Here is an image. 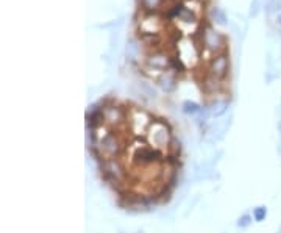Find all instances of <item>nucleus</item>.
Listing matches in <instances>:
<instances>
[{"instance_id": "4", "label": "nucleus", "mask_w": 281, "mask_h": 233, "mask_svg": "<svg viewBox=\"0 0 281 233\" xmlns=\"http://www.w3.org/2000/svg\"><path fill=\"white\" fill-rule=\"evenodd\" d=\"M101 108H104V122L110 130L120 128L123 124L129 122V111L116 103H105Z\"/></svg>"}, {"instance_id": "16", "label": "nucleus", "mask_w": 281, "mask_h": 233, "mask_svg": "<svg viewBox=\"0 0 281 233\" xmlns=\"http://www.w3.org/2000/svg\"><path fill=\"white\" fill-rule=\"evenodd\" d=\"M266 218H267V208L266 206H257V208L253 210V219L254 221L263 222Z\"/></svg>"}, {"instance_id": "6", "label": "nucleus", "mask_w": 281, "mask_h": 233, "mask_svg": "<svg viewBox=\"0 0 281 233\" xmlns=\"http://www.w3.org/2000/svg\"><path fill=\"white\" fill-rule=\"evenodd\" d=\"M208 74L214 75L216 79H219L222 82L228 77V74H229V57H228V54L225 50L220 52V54H216L210 60V63H208Z\"/></svg>"}, {"instance_id": "10", "label": "nucleus", "mask_w": 281, "mask_h": 233, "mask_svg": "<svg viewBox=\"0 0 281 233\" xmlns=\"http://www.w3.org/2000/svg\"><path fill=\"white\" fill-rule=\"evenodd\" d=\"M228 100L226 99H214L211 103H210V107H208V111H210V114H213L214 118H220V116H223L225 113H226V110H228Z\"/></svg>"}, {"instance_id": "1", "label": "nucleus", "mask_w": 281, "mask_h": 233, "mask_svg": "<svg viewBox=\"0 0 281 233\" xmlns=\"http://www.w3.org/2000/svg\"><path fill=\"white\" fill-rule=\"evenodd\" d=\"M97 161L110 160V158H122L126 150V139L122 136L119 128L108 130L104 136L98 138L97 144L91 147Z\"/></svg>"}, {"instance_id": "14", "label": "nucleus", "mask_w": 281, "mask_h": 233, "mask_svg": "<svg viewBox=\"0 0 281 233\" xmlns=\"http://www.w3.org/2000/svg\"><path fill=\"white\" fill-rule=\"evenodd\" d=\"M170 69H173L175 74H183L185 72V64L178 57H170Z\"/></svg>"}, {"instance_id": "13", "label": "nucleus", "mask_w": 281, "mask_h": 233, "mask_svg": "<svg viewBox=\"0 0 281 233\" xmlns=\"http://www.w3.org/2000/svg\"><path fill=\"white\" fill-rule=\"evenodd\" d=\"M200 105H197L195 102H185L183 103V111L186 113V114H191V116H195V114H198L200 113Z\"/></svg>"}, {"instance_id": "11", "label": "nucleus", "mask_w": 281, "mask_h": 233, "mask_svg": "<svg viewBox=\"0 0 281 233\" xmlns=\"http://www.w3.org/2000/svg\"><path fill=\"white\" fill-rule=\"evenodd\" d=\"M141 41L148 45V47H158L161 44V36L160 33H141Z\"/></svg>"}, {"instance_id": "7", "label": "nucleus", "mask_w": 281, "mask_h": 233, "mask_svg": "<svg viewBox=\"0 0 281 233\" xmlns=\"http://www.w3.org/2000/svg\"><path fill=\"white\" fill-rule=\"evenodd\" d=\"M145 64L153 69V71H160L161 74L166 71H170V57L166 55L161 50H155L153 54H150L145 60Z\"/></svg>"}, {"instance_id": "3", "label": "nucleus", "mask_w": 281, "mask_h": 233, "mask_svg": "<svg viewBox=\"0 0 281 233\" xmlns=\"http://www.w3.org/2000/svg\"><path fill=\"white\" fill-rule=\"evenodd\" d=\"M147 139H148V144L157 147V149H169V144L170 141L173 139V135H172V130L167 122H164L163 119H158V121H153L148 127L147 130Z\"/></svg>"}, {"instance_id": "18", "label": "nucleus", "mask_w": 281, "mask_h": 233, "mask_svg": "<svg viewBox=\"0 0 281 233\" xmlns=\"http://www.w3.org/2000/svg\"><path fill=\"white\" fill-rule=\"evenodd\" d=\"M251 221H253V216H250V215H244V216H241V218H239V221H238V227H241V228H247V227L251 224Z\"/></svg>"}, {"instance_id": "5", "label": "nucleus", "mask_w": 281, "mask_h": 233, "mask_svg": "<svg viewBox=\"0 0 281 233\" xmlns=\"http://www.w3.org/2000/svg\"><path fill=\"white\" fill-rule=\"evenodd\" d=\"M200 39H201V45L205 50H208L210 54H220L223 52V45H225V38L216 32L211 25H207L205 29H203L201 35H200Z\"/></svg>"}, {"instance_id": "2", "label": "nucleus", "mask_w": 281, "mask_h": 233, "mask_svg": "<svg viewBox=\"0 0 281 233\" xmlns=\"http://www.w3.org/2000/svg\"><path fill=\"white\" fill-rule=\"evenodd\" d=\"M132 161L136 168L150 169L158 168L166 163V153H163L160 149L150 146L148 143H144L141 146H136L132 152Z\"/></svg>"}, {"instance_id": "9", "label": "nucleus", "mask_w": 281, "mask_h": 233, "mask_svg": "<svg viewBox=\"0 0 281 233\" xmlns=\"http://www.w3.org/2000/svg\"><path fill=\"white\" fill-rule=\"evenodd\" d=\"M201 88H203V92L208 94V96H214V94H219L220 89H222V80L216 79L214 75L211 74H205L201 80Z\"/></svg>"}, {"instance_id": "15", "label": "nucleus", "mask_w": 281, "mask_h": 233, "mask_svg": "<svg viewBox=\"0 0 281 233\" xmlns=\"http://www.w3.org/2000/svg\"><path fill=\"white\" fill-rule=\"evenodd\" d=\"M211 16H213V19H214L217 24H220V25L226 24V16H225V13H223L220 8L214 7V8L211 10Z\"/></svg>"}, {"instance_id": "17", "label": "nucleus", "mask_w": 281, "mask_h": 233, "mask_svg": "<svg viewBox=\"0 0 281 233\" xmlns=\"http://www.w3.org/2000/svg\"><path fill=\"white\" fill-rule=\"evenodd\" d=\"M178 17H180L182 20H185V22H194V20H195V16L191 13V10H189V8H183V10H182V13L178 14Z\"/></svg>"}, {"instance_id": "21", "label": "nucleus", "mask_w": 281, "mask_h": 233, "mask_svg": "<svg viewBox=\"0 0 281 233\" xmlns=\"http://www.w3.org/2000/svg\"><path fill=\"white\" fill-rule=\"evenodd\" d=\"M166 2H172V0H166Z\"/></svg>"}, {"instance_id": "19", "label": "nucleus", "mask_w": 281, "mask_h": 233, "mask_svg": "<svg viewBox=\"0 0 281 233\" xmlns=\"http://www.w3.org/2000/svg\"><path fill=\"white\" fill-rule=\"evenodd\" d=\"M138 50H139V47L135 42H130L129 45H126V55H129L130 58H133V57L138 55Z\"/></svg>"}, {"instance_id": "12", "label": "nucleus", "mask_w": 281, "mask_h": 233, "mask_svg": "<svg viewBox=\"0 0 281 233\" xmlns=\"http://www.w3.org/2000/svg\"><path fill=\"white\" fill-rule=\"evenodd\" d=\"M164 0H141V5L144 7V10L153 13V11H157L161 5H163Z\"/></svg>"}, {"instance_id": "20", "label": "nucleus", "mask_w": 281, "mask_h": 233, "mask_svg": "<svg viewBox=\"0 0 281 233\" xmlns=\"http://www.w3.org/2000/svg\"><path fill=\"white\" fill-rule=\"evenodd\" d=\"M278 22H279V25H281V16L278 17Z\"/></svg>"}, {"instance_id": "8", "label": "nucleus", "mask_w": 281, "mask_h": 233, "mask_svg": "<svg viewBox=\"0 0 281 233\" xmlns=\"http://www.w3.org/2000/svg\"><path fill=\"white\" fill-rule=\"evenodd\" d=\"M157 83H158V86L164 92H172V91L176 89V85H178L176 74L175 72H170V71H166V72H163L158 77V79H157Z\"/></svg>"}]
</instances>
